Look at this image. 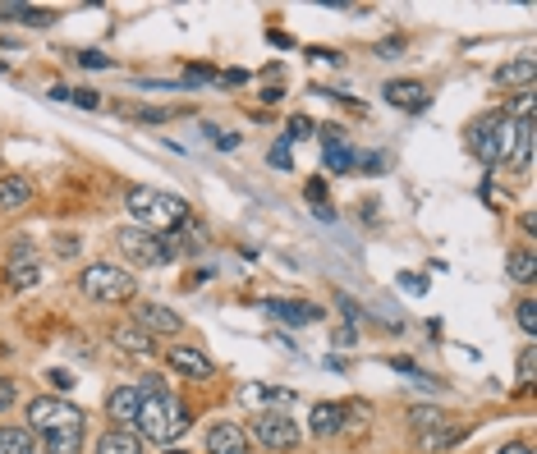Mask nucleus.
<instances>
[{
  "instance_id": "f257e3e1",
  "label": "nucleus",
  "mask_w": 537,
  "mask_h": 454,
  "mask_svg": "<svg viewBox=\"0 0 537 454\" xmlns=\"http://www.w3.org/2000/svg\"><path fill=\"white\" fill-rule=\"evenodd\" d=\"M125 207L138 220V230H147V235H170L179 225H188V202L179 193H166V188L138 184V188H129Z\"/></svg>"
},
{
  "instance_id": "f03ea898",
  "label": "nucleus",
  "mask_w": 537,
  "mask_h": 454,
  "mask_svg": "<svg viewBox=\"0 0 537 454\" xmlns=\"http://www.w3.org/2000/svg\"><path fill=\"white\" fill-rule=\"evenodd\" d=\"M138 441H179L188 427H194V413H188V404L184 399H175L170 390H152V395H143V404H138Z\"/></svg>"
},
{
  "instance_id": "7ed1b4c3",
  "label": "nucleus",
  "mask_w": 537,
  "mask_h": 454,
  "mask_svg": "<svg viewBox=\"0 0 537 454\" xmlns=\"http://www.w3.org/2000/svg\"><path fill=\"white\" fill-rule=\"evenodd\" d=\"M469 147L482 166H501L515 151V120L510 116H482L469 124Z\"/></svg>"
},
{
  "instance_id": "20e7f679",
  "label": "nucleus",
  "mask_w": 537,
  "mask_h": 454,
  "mask_svg": "<svg viewBox=\"0 0 537 454\" xmlns=\"http://www.w3.org/2000/svg\"><path fill=\"white\" fill-rule=\"evenodd\" d=\"M83 294L97 303H129L138 289V276H129L125 267H110V261H92V267L79 276Z\"/></svg>"
},
{
  "instance_id": "39448f33",
  "label": "nucleus",
  "mask_w": 537,
  "mask_h": 454,
  "mask_svg": "<svg viewBox=\"0 0 537 454\" xmlns=\"http://www.w3.org/2000/svg\"><path fill=\"white\" fill-rule=\"evenodd\" d=\"M115 239H120V253L134 261V267H166V248H161L157 235H147V230H138V225H129V230H120Z\"/></svg>"
},
{
  "instance_id": "423d86ee",
  "label": "nucleus",
  "mask_w": 537,
  "mask_h": 454,
  "mask_svg": "<svg viewBox=\"0 0 537 454\" xmlns=\"http://www.w3.org/2000/svg\"><path fill=\"white\" fill-rule=\"evenodd\" d=\"M42 441H47V454H79L83 450V413L69 404V413L42 432Z\"/></svg>"
},
{
  "instance_id": "0eeeda50",
  "label": "nucleus",
  "mask_w": 537,
  "mask_h": 454,
  "mask_svg": "<svg viewBox=\"0 0 537 454\" xmlns=\"http://www.w3.org/2000/svg\"><path fill=\"white\" fill-rule=\"evenodd\" d=\"M253 436L266 445V450H294L299 445V423L290 413H262L253 423Z\"/></svg>"
},
{
  "instance_id": "6e6552de",
  "label": "nucleus",
  "mask_w": 537,
  "mask_h": 454,
  "mask_svg": "<svg viewBox=\"0 0 537 454\" xmlns=\"http://www.w3.org/2000/svg\"><path fill=\"white\" fill-rule=\"evenodd\" d=\"M381 92H386V101H391L395 110H409V116H423V110L432 106L428 83H418V79H391Z\"/></svg>"
},
{
  "instance_id": "1a4fd4ad",
  "label": "nucleus",
  "mask_w": 537,
  "mask_h": 454,
  "mask_svg": "<svg viewBox=\"0 0 537 454\" xmlns=\"http://www.w3.org/2000/svg\"><path fill=\"white\" fill-rule=\"evenodd\" d=\"M262 308L272 313L276 321H285V326H313V321H322V308H317V303H303V298H266Z\"/></svg>"
},
{
  "instance_id": "9d476101",
  "label": "nucleus",
  "mask_w": 537,
  "mask_h": 454,
  "mask_svg": "<svg viewBox=\"0 0 537 454\" xmlns=\"http://www.w3.org/2000/svg\"><path fill=\"white\" fill-rule=\"evenodd\" d=\"M134 326L138 330H161V335H175L179 326H184V317L179 313H170L166 308V303H138V308H134Z\"/></svg>"
},
{
  "instance_id": "9b49d317",
  "label": "nucleus",
  "mask_w": 537,
  "mask_h": 454,
  "mask_svg": "<svg viewBox=\"0 0 537 454\" xmlns=\"http://www.w3.org/2000/svg\"><path fill=\"white\" fill-rule=\"evenodd\" d=\"M322 166H331L335 175L354 170V151H350V142H344L340 124H326V129H322Z\"/></svg>"
},
{
  "instance_id": "f8f14e48",
  "label": "nucleus",
  "mask_w": 537,
  "mask_h": 454,
  "mask_svg": "<svg viewBox=\"0 0 537 454\" xmlns=\"http://www.w3.org/2000/svg\"><path fill=\"white\" fill-rule=\"evenodd\" d=\"M207 454H248V432L239 423H212Z\"/></svg>"
},
{
  "instance_id": "ddd939ff",
  "label": "nucleus",
  "mask_w": 537,
  "mask_h": 454,
  "mask_svg": "<svg viewBox=\"0 0 537 454\" xmlns=\"http://www.w3.org/2000/svg\"><path fill=\"white\" fill-rule=\"evenodd\" d=\"M166 363H170V372H179V376H194V381L212 376V358H207L203 349H188V345L170 349V354H166Z\"/></svg>"
},
{
  "instance_id": "4468645a",
  "label": "nucleus",
  "mask_w": 537,
  "mask_h": 454,
  "mask_svg": "<svg viewBox=\"0 0 537 454\" xmlns=\"http://www.w3.org/2000/svg\"><path fill=\"white\" fill-rule=\"evenodd\" d=\"M344 423H350L344 404H317V408L308 413V432H313V436H340Z\"/></svg>"
},
{
  "instance_id": "2eb2a0df",
  "label": "nucleus",
  "mask_w": 537,
  "mask_h": 454,
  "mask_svg": "<svg viewBox=\"0 0 537 454\" xmlns=\"http://www.w3.org/2000/svg\"><path fill=\"white\" fill-rule=\"evenodd\" d=\"M138 404H143V390H138V386H115L110 399H106L110 423H134V418H138Z\"/></svg>"
},
{
  "instance_id": "dca6fc26",
  "label": "nucleus",
  "mask_w": 537,
  "mask_h": 454,
  "mask_svg": "<svg viewBox=\"0 0 537 454\" xmlns=\"http://www.w3.org/2000/svg\"><path fill=\"white\" fill-rule=\"evenodd\" d=\"M533 79H537V60H533V56H519V60H510V64L496 69V83H501V88H519V92H528Z\"/></svg>"
},
{
  "instance_id": "f3484780",
  "label": "nucleus",
  "mask_w": 537,
  "mask_h": 454,
  "mask_svg": "<svg viewBox=\"0 0 537 454\" xmlns=\"http://www.w3.org/2000/svg\"><path fill=\"white\" fill-rule=\"evenodd\" d=\"M65 413H69V404H60V399H32L28 404V432H47Z\"/></svg>"
},
{
  "instance_id": "a211bd4d",
  "label": "nucleus",
  "mask_w": 537,
  "mask_h": 454,
  "mask_svg": "<svg viewBox=\"0 0 537 454\" xmlns=\"http://www.w3.org/2000/svg\"><path fill=\"white\" fill-rule=\"evenodd\" d=\"M28 202H32V184L19 179V175H0V207L19 211V207H28Z\"/></svg>"
},
{
  "instance_id": "6ab92c4d",
  "label": "nucleus",
  "mask_w": 537,
  "mask_h": 454,
  "mask_svg": "<svg viewBox=\"0 0 537 454\" xmlns=\"http://www.w3.org/2000/svg\"><path fill=\"white\" fill-rule=\"evenodd\" d=\"M515 170H528L533 166V116H519L515 120V151H510Z\"/></svg>"
},
{
  "instance_id": "aec40b11",
  "label": "nucleus",
  "mask_w": 537,
  "mask_h": 454,
  "mask_svg": "<svg viewBox=\"0 0 537 454\" xmlns=\"http://www.w3.org/2000/svg\"><path fill=\"white\" fill-rule=\"evenodd\" d=\"M110 345H120L125 354H138V358H143V354H152V335L138 330V326H115V330H110Z\"/></svg>"
},
{
  "instance_id": "412c9836",
  "label": "nucleus",
  "mask_w": 537,
  "mask_h": 454,
  "mask_svg": "<svg viewBox=\"0 0 537 454\" xmlns=\"http://www.w3.org/2000/svg\"><path fill=\"white\" fill-rule=\"evenodd\" d=\"M97 454H143V441L134 432H125V427H115V432H106L97 441Z\"/></svg>"
},
{
  "instance_id": "4be33fe9",
  "label": "nucleus",
  "mask_w": 537,
  "mask_h": 454,
  "mask_svg": "<svg viewBox=\"0 0 537 454\" xmlns=\"http://www.w3.org/2000/svg\"><path fill=\"white\" fill-rule=\"evenodd\" d=\"M0 19H14V23H28V28H47L56 14L37 10V5H0Z\"/></svg>"
},
{
  "instance_id": "5701e85b",
  "label": "nucleus",
  "mask_w": 537,
  "mask_h": 454,
  "mask_svg": "<svg viewBox=\"0 0 537 454\" xmlns=\"http://www.w3.org/2000/svg\"><path fill=\"white\" fill-rule=\"evenodd\" d=\"M506 271H510V280L533 285V280H537V261H533V253H528V248H515V253L506 257Z\"/></svg>"
},
{
  "instance_id": "b1692460",
  "label": "nucleus",
  "mask_w": 537,
  "mask_h": 454,
  "mask_svg": "<svg viewBox=\"0 0 537 454\" xmlns=\"http://www.w3.org/2000/svg\"><path fill=\"white\" fill-rule=\"evenodd\" d=\"M37 441L28 427H0V454H32Z\"/></svg>"
},
{
  "instance_id": "393cba45",
  "label": "nucleus",
  "mask_w": 537,
  "mask_h": 454,
  "mask_svg": "<svg viewBox=\"0 0 537 454\" xmlns=\"http://www.w3.org/2000/svg\"><path fill=\"white\" fill-rule=\"evenodd\" d=\"M37 280H42V267H37L32 257H10V285L14 289H32Z\"/></svg>"
},
{
  "instance_id": "a878e982",
  "label": "nucleus",
  "mask_w": 537,
  "mask_h": 454,
  "mask_svg": "<svg viewBox=\"0 0 537 454\" xmlns=\"http://www.w3.org/2000/svg\"><path fill=\"white\" fill-rule=\"evenodd\" d=\"M515 321H519V330H524V335H537V303H533V298L515 308Z\"/></svg>"
},
{
  "instance_id": "bb28decb",
  "label": "nucleus",
  "mask_w": 537,
  "mask_h": 454,
  "mask_svg": "<svg viewBox=\"0 0 537 454\" xmlns=\"http://www.w3.org/2000/svg\"><path fill=\"white\" fill-rule=\"evenodd\" d=\"M266 161H272L276 170H290V166H294V151H290V142H276V147H272V157H266Z\"/></svg>"
},
{
  "instance_id": "cd10ccee",
  "label": "nucleus",
  "mask_w": 537,
  "mask_h": 454,
  "mask_svg": "<svg viewBox=\"0 0 537 454\" xmlns=\"http://www.w3.org/2000/svg\"><path fill=\"white\" fill-rule=\"evenodd\" d=\"M69 101H74V106H83V110H97V106H101V97L88 92V88H69Z\"/></svg>"
},
{
  "instance_id": "c85d7f7f",
  "label": "nucleus",
  "mask_w": 537,
  "mask_h": 454,
  "mask_svg": "<svg viewBox=\"0 0 537 454\" xmlns=\"http://www.w3.org/2000/svg\"><path fill=\"white\" fill-rule=\"evenodd\" d=\"M299 138H313V120L308 116H294L290 120V142H299Z\"/></svg>"
},
{
  "instance_id": "c756f323",
  "label": "nucleus",
  "mask_w": 537,
  "mask_h": 454,
  "mask_svg": "<svg viewBox=\"0 0 537 454\" xmlns=\"http://www.w3.org/2000/svg\"><path fill=\"white\" fill-rule=\"evenodd\" d=\"M400 285H404V294H413V298H418V294H428V280H423V276H413V271H400Z\"/></svg>"
},
{
  "instance_id": "7c9ffc66",
  "label": "nucleus",
  "mask_w": 537,
  "mask_h": 454,
  "mask_svg": "<svg viewBox=\"0 0 537 454\" xmlns=\"http://www.w3.org/2000/svg\"><path fill=\"white\" fill-rule=\"evenodd\" d=\"M354 166L368 175H386V157H354Z\"/></svg>"
},
{
  "instance_id": "2f4dec72",
  "label": "nucleus",
  "mask_w": 537,
  "mask_h": 454,
  "mask_svg": "<svg viewBox=\"0 0 537 454\" xmlns=\"http://www.w3.org/2000/svg\"><path fill=\"white\" fill-rule=\"evenodd\" d=\"M79 64H83V69H106L110 56H101V51H79Z\"/></svg>"
},
{
  "instance_id": "473e14b6",
  "label": "nucleus",
  "mask_w": 537,
  "mask_h": 454,
  "mask_svg": "<svg viewBox=\"0 0 537 454\" xmlns=\"http://www.w3.org/2000/svg\"><path fill=\"white\" fill-rule=\"evenodd\" d=\"M519 386H533V349L519 354Z\"/></svg>"
},
{
  "instance_id": "72a5a7b5",
  "label": "nucleus",
  "mask_w": 537,
  "mask_h": 454,
  "mask_svg": "<svg viewBox=\"0 0 537 454\" xmlns=\"http://www.w3.org/2000/svg\"><path fill=\"white\" fill-rule=\"evenodd\" d=\"M19 399V390H14V381H5V376H0V413H5L10 404Z\"/></svg>"
},
{
  "instance_id": "f704fd0d",
  "label": "nucleus",
  "mask_w": 537,
  "mask_h": 454,
  "mask_svg": "<svg viewBox=\"0 0 537 454\" xmlns=\"http://www.w3.org/2000/svg\"><path fill=\"white\" fill-rule=\"evenodd\" d=\"M221 83H225V88H244V83H248V73H244V69H225V73H221Z\"/></svg>"
},
{
  "instance_id": "c9c22d12",
  "label": "nucleus",
  "mask_w": 537,
  "mask_h": 454,
  "mask_svg": "<svg viewBox=\"0 0 537 454\" xmlns=\"http://www.w3.org/2000/svg\"><path fill=\"white\" fill-rule=\"evenodd\" d=\"M400 51H404V42H400V37H395V42H381V47H377V56H381V60H395Z\"/></svg>"
},
{
  "instance_id": "e433bc0d",
  "label": "nucleus",
  "mask_w": 537,
  "mask_h": 454,
  "mask_svg": "<svg viewBox=\"0 0 537 454\" xmlns=\"http://www.w3.org/2000/svg\"><path fill=\"white\" fill-rule=\"evenodd\" d=\"M56 253H60V257H74V253H79V239H74V235H65V239L56 244Z\"/></svg>"
},
{
  "instance_id": "4c0bfd02",
  "label": "nucleus",
  "mask_w": 537,
  "mask_h": 454,
  "mask_svg": "<svg viewBox=\"0 0 537 454\" xmlns=\"http://www.w3.org/2000/svg\"><path fill=\"white\" fill-rule=\"evenodd\" d=\"M239 142H244L239 133H216V147H225V151H235Z\"/></svg>"
},
{
  "instance_id": "58836bf2",
  "label": "nucleus",
  "mask_w": 537,
  "mask_h": 454,
  "mask_svg": "<svg viewBox=\"0 0 537 454\" xmlns=\"http://www.w3.org/2000/svg\"><path fill=\"white\" fill-rule=\"evenodd\" d=\"M496 454H533L524 441H510V445H501V450H496Z\"/></svg>"
},
{
  "instance_id": "ea45409f",
  "label": "nucleus",
  "mask_w": 537,
  "mask_h": 454,
  "mask_svg": "<svg viewBox=\"0 0 537 454\" xmlns=\"http://www.w3.org/2000/svg\"><path fill=\"white\" fill-rule=\"evenodd\" d=\"M51 386H60V390H69V386H74V376H69V372H51Z\"/></svg>"
},
{
  "instance_id": "a19ab883",
  "label": "nucleus",
  "mask_w": 537,
  "mask_h": 454,
  "mask_svg": "<svg viewBox=\"0 0 537 454\" xmlns=\"http://www.w3.org/2000/svg\"><path fill=\"white\" fill-rule=\"evenodd\" d=\"M166 454H184V450H166Z\"/></svg>"
}]
</instances>
